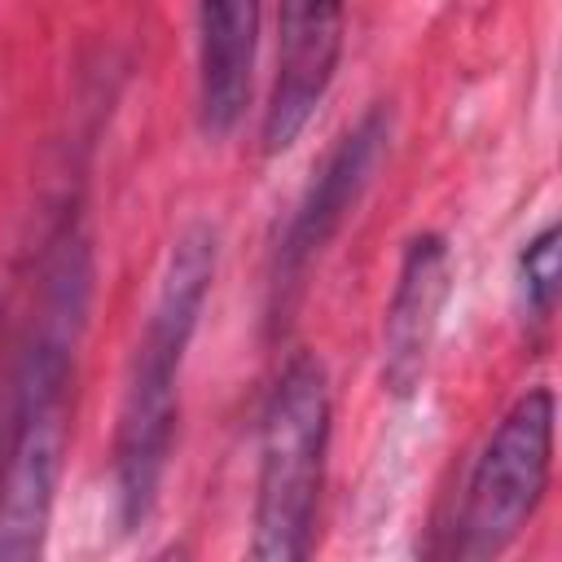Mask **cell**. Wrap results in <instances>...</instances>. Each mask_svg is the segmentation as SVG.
<instances>
[{
    "mask_svg": "<svg viewBox=\"0 0 562 562\" xmlns=\"http://www.w3.org/2000/svg\"><path fill=\"white\" fill-rule=\"evenodd\" d=\"M220 263V233L211 224H189L158 272L114 426V518L123 531H140L158 505V487L171 457L180 369L202 321Z\"/></svg>",
    "mask_w": 562,
    "mask_h": 562,
    "instance_id": "6da1fadb",
    "label": "cell"
},
{
    "mask_svg": "<svg viewBox=\"0 0 562 562\" xmlns=\"http://www.w3.org/2000/svg\"><path fill=\"white\" fill-rule=\"evenodd\" d=\"M329 452V382L316 356H294L259 422L250 558L299 562L312 553V522Z\"/></svg>",
    "mask_w": 562,
    "mask_h": 562,
    "instance_id": "7a4b0ae2",
    "label": "cell"
},
{
    "mask_svg": "<svg viewBox=\"0 0 562 562\" xmlns=\"http://www.w3.org/2000/svg\"><path fill=\"white\" fill-rule=\"evenodd\" d=\"M553 417H558L553 391L531 386L496 422V430L483 443V452L470 470V483H465L457 540H452L457 558H470V562L496 558L522 536V527L531 522V514L540 509V501L549 492Z\"/></svg>",
    "mask_w": 562,
    "mask_h": 562,
    "instance_id": "3957f363",
    "label": "cell"
},
{
    "mask_svg": "<svg viewBox=\"0 0 562 562\" xmlns=\"http://www.w3.org/2000/svg\"><path fill=\"white\" fill-rule=\"evenodd\" d=\"M391 145V110L373 105L360 114L356 127L342 132V140L329 149L325 167L316 171V180L307 184L285 241L277 250V272H272V312H285L294 290L303 285L312 259H321V250L334 241V233L347 224V215L356 211L360 193L369 189L373 171L382 167Z\"/></svg>",
    "mask_w": 562,
    "mask_h": 562,
    "instance_id": "277c9868",
    "label": "cell"
},
{
    "mask_svg": "<svg viewBox=\"0 0 562 562\" xmlns=\"http://www.w3.org/2000/svg\"><path fill=\"white\" fill-rule=\"evenodd\" d=\"M342 18L347 0H281L277 75L263 110V154H285L321 110L342 53Z\"/></svg>",
    "mask_w": 562,
    "mask_h": 562,
    "instance_id": "5b68a950",
    "label": "cell"
},
{
    "mask_svg": "<svg viewBox=\"0 0 562 562\" xmlns=\"http://www.w3.org/2000/svg\"><path fill=\"white\" fill-rule=\"evenodd\" d=\"M452 285V250L439 233H417L404 246L400 277L382 321V386L404 400L422 386L430 342L439 329V312Z\"/></svg>",
    "mask_w": 562,
    "mask_h": 562,
    "instance_id": "8992f818",
    "label": "cell"
},
{
    "mask_svg": "<svg viewBox=\"0 0 562 562\" xmlns=\"http://www.w3.org/2000/svg\"><path fill=\"white\" fill-rule=\"evenodd\" d=\"M259 0H198V123L211 140L228 136L255 83Z\"/></svg>",
    "mask_w": 562,
    "mask_h": 562,
    "instance_id": "52a82bcc",
    "label": "cell"
},
{
    "mask_svg": "<svg viewBox=\"0 0 562 562\" xmlns=\"http://www.w3.org/2000/svg\"><path fill=\"white\" fill-rule=\"evenodd\" d=\"M562 268H558V224H544L518 255V290L522 303L536 321H549L558 307V290H562Z\"/></svg>",
    "mask_w": 562,
    "mask_h": 562,
    "instance_id": "ba28073f",
    "label": "cell"
}]
</instances>
